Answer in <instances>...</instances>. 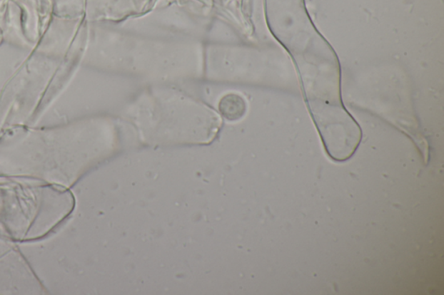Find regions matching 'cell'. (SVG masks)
<instances>
[{"instance_id":"1","label":"cell","mask_w":444,"mask_h":295,"mask_svg":"<svg viewBox=\"0 0 444 295\" xmlns=\"http://www.w3.org/2000/svg\"><path fill=\"white\" fill-rule=\"evenodd\" d=\"M247 110L248 105L243 97L235 93H229L220 100L221 115L229 121H237L243 118Z\"/></svg>"}]
</instances>
